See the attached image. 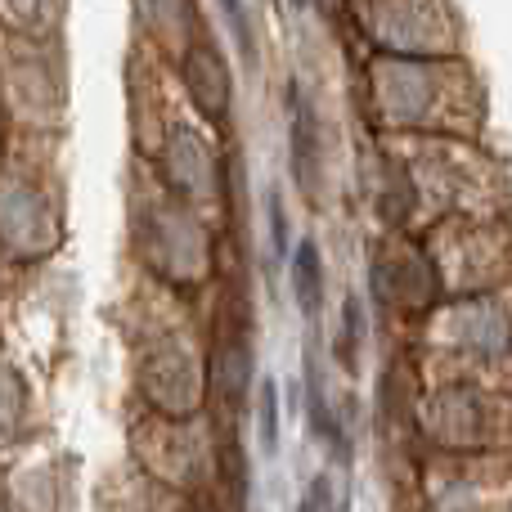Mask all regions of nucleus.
Here are the masks:
<instances>
[{"label": "nucleus", "mask_w": 512, "mask_h": 512, "mask_svg": "<svg viewBox=\"0 0 512 512\" xmlns=\"http://www.w3.org/2000/svg\"><path fill=\"white\" fill-rule=\"evenodd\" d=\"M288 270H292V297H297L301 315L315 319L319 306H324V261H319V248H315V243H310V239L297 243V252H292Z\"/></svg>", "instance_id": "obj_1"}, {"label": "nucleus", "mask_w": 512, "mask_h": 512, "mask_svg": "<svg viewBox=\"0 0 512 512\" xmlns=\"http://www.w3.org/2000/svg\"><path fill=\"white\" fill-rule=\"evenodd\" d=\"M306 405H310V427H315V436L337 454V459H346V454H351V445H346L342 427H337L333 409H328V400H324V382H319L315 360H306Z\"/></svg>", "instance_id": "obj_2"}, {"label": "nucleus", "mask_w": 512, "mask_h": 512, "mask_svg": "<svg viewBox=\"0 0 512 512\" xmlns=\"http://www.w3.org/2000/svg\"><path fill=\"white\" fill-rule=\"evenodd\" d=\"M360 337H364V310H360V297H346L342 301V328H337V342H333V355L342 369H360Z\"/></svg>", "instance_id": "obj_3"}, {"label": "nucleus", "mask_w": 512, "mask_h": 512, "mask_svg": "<svg viewBox=\"0 0 512 512\" xmlns=\"http://www.w3.org/2000/svg\"><path fill=\"white\" fill-rule=\"evenodd\" d=\"M292 167H297V180L306 185L310 176V153H315V126H310V113H306V99L301 90L292 86Z\"/></svg>", "instance_id": "obj_4"}, {"label": "nucleus", "mask_w": 512, "mask_h": 512, "mask_svg": "<svg viewBox=\"0 0 512 512\" xmlns=\"http://www.w3.org/2000/svg\"><path fill=\"white\" fill-rule=\"evenodd\" d=\"M256 441H261V454L279 450V387H274V378L256 387Z\"/></svg>", "instance_id": "obj_5"}, {"label": "nucleus", "mask_w": 512, "mask_h": 512, "mask_svg": "<svg viewBox=\"0 0 512 512\" xmlns=\"http://www.w3.org/2000/svg\"><path fill=\"white\" fill-rule=\"evenodd\" d=\"M265 216H270V243H274V256H288L292 248H288V216H283V203H279V194H265Z\"/></svg>", "instance_id": "obj_6"}, {"label": "nucleus", "mask_w": 512, "mask_h": 512, "mask_svg": "<svg viewBox=\"0 0 512 512\" xmlns=\"http://www.w3.org/2000/svg\"><path fill=\"white\" fill-rule=\"evenodd\" d=\"M297 512H337V499H333V477L319 472L315 481L306 486V499H301Z\"/></svg>", "instance_id": "obj_7"}]
</instances>
